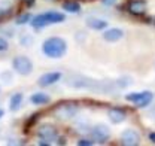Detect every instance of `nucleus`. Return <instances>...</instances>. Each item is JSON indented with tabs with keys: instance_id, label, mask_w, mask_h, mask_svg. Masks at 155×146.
<instances>
[{
	"instance_id": "18",
	"label": "nucleus",
	"mask_w": 155,
	"mask_h": 146,
	"mask_svg": "<svg viewBox=\"0 0 155 146\" xmlns=\"http://www.w3.org/2000/svg\"><path fill=\"white\" fill-rule=\"evenodd\" d=\"M33 43H35V37L31 36L30 33H24V35L19 36V45L22 48H31Z\"/></svg>"
},
{
	"instance_id": "14",
	"label": "nucleus",
	"mask_w": 155,
	"mask_h": 146,
	"mask_svg": "<svg viewBox=\"0 0 155 146\" xmlns=\"http://www.w3.org/2000/svg\"><path fill=\"white\" fill-rule=\"evenodd\" d=\"M87 27L91 28V30H97V32H101V30H106L107 28V21L101 18H96V17H91L85 21Z\"/></svg>"
},
{
	"instance_id": "23",
	"label": "nucleus",
	"mask_w": 155,
	"mask_h": 146,
	"mask_svg": "<svg viewBox=\"0 0 155 146\" xmlns=\"http://www.w3.org/2000/svg\"><path fill=\"white\" fill-rule=\"evenodd\" d=\"M101 3L106 5V6H112V5H115L116 3V0H101Z\"/></svg>"
},
{
	"instance_id": "11",
	"label": "nucleus",
	"mask_w": 155,
	"mask_h": 146,
	"mask_svg": "<svg viewBox=\"0 0 155 146\" xmlns=\"http://www.w3.org/2000/svg\"><path fill=\"white\" fill-rule=\"evenodd\" d=\"M122 37H124V30H122V28H118V27L106 28V30L103 32V39H104L106 42H110V43L118 42V40L122 39Z\"/></svg>"
},
{
	"instance_id": "25",
	"label": "nucleus",
	"mask_w": 155,
	"mask_h": 146,
	"mask_svg": "<svg viewBox=\"0 0 155 146\" xmlns=\"http://www.w3.org/2000/svg\"><path fill=\"white\" fill-rule=\"evenodd\" d=\"M149 140L152 143H155V133H149Z\"/></svg>"
},
{
	"instance_id": "24",
	"label": "nucleus",
	"mask_w": 155,
	"mask_h": 146,
	"mask_svg": "<svg viewBox=\"0 0 155 146\" xmlns=\"http://www.w3.org/2000/svg\"><path fill=\"white\" fill-rule=\"evenodd\" d=\"M35 2H36V0H24V5H25L27 8H30V6L35 5Z\"/></svg>"
},
{
	"instance_id": "9",
	"label": "nucleus",
	"mask_w": 155,
	"mask_h": 146,
	"mask_svg": "<svg viewBox=\"0 0 155 146\" xmlns=\"http://www.w3.org/2000/svg\"><path fill=\"white\" fill-rule=\"evenodd\" d=\"M61 73L60 72H48V73H43L40 78L38 79V85L42 87V88H46V87H51L54 84H57L58 81L61 79Z\"/></svg>"
},
{
	"instance_id": "5",
	"label": "nucleus",
	"mask_w": 155,
	"mask_h": 146,
	"mask_svg": "<svg viewBox=\"0 0 155 146\" xmlns=\"http://www.w3.org/2000/svg\"><path fill=\"white\" fill-rule=\"evenodd\" d=\"M127 101H131L137 108H146L152 103L154 100V92L152 91H140V92H131L125 95Z\"/></svg>"
},
{
	"instance_id": "20",
	"label": "nucleus",
	"mask_w": 155,
	"mask_h": 146,
	"mask_svg": "<svg viewBox=\"0 0 155 146\" xmlns=\"http://www.w3.org/2000/svg\"><path fill=\"white\" fill-rule=\"evenodd\" d=\"M30 21H31V15H30L28 12H25V14H19L18 17H17L15 24H17V25H24V24H27V22H30Z\"/></svg>"
},
{
	"instance_id": "8",
	"label": "nucleus",
	"mask_w": 155,
	"mask_h": 146,
	"mask_svg": "<svg viewBox=\"0 0 155 146\" xmlns=\"http://www.w3.org/2000/svg\"><path fill=\"white\" fill-rule=\"evenodd\" d=\"M121 143L125 146H136L140 143V134L133 130V128H128V130H124L121 133Z\"/></svg>"
},
{
	"instance_id": "16",
	"label": "nucleus",
	"mask_w": 155,
	"mask_h": 146,
	"mask_svg": "<svg viewBox=\"0 0 155 146\" xmlns=\"http://www.w3.org/2000/svg\"><path fill=\"white\" fill-rule=\"evenodd\" d=\"M63 9L69 14H79L81 12V3L76 0H64L63 2Z\"/></svg>"
},
{
	"instance_id": "12",
	"label": "nucleus",
	"mask_w": 155,
	"mask_h": 146,
	"mask_svg": "<svg viewBox=\"0 0 155 146\" xmlns=\"http://www.w3.org/2000/svg\"><path fill=\"white\" fill-rule=\"evenodd\" d=\"M107 116H109V119H110L112 124H121V122H124V121L127 119L125 110L119 109V108H112V109H109L107 110Z\"/></svg>"
},
{
	"instance_id": "19",
	"label": "nucleus",
	"mask_w": 155,
	"mask_h": 146,
	"mask_svg": "<svg viewBox=\"0 0 155 146\" xmlns=\"http://www.w3.org/2000/svg\"><path fill=\"white\" fill-rule=\"evenodd\" d=\"M14 73L11 72V70H5V72H2L0 73V81H2L3 84H6V85H11L12 81H14Z\"/></svg>"
},
{
	"instance_id": "6",
	"label": "nucleus",
	"mask_w": 155,
	"mask_h": 146,
	"mask_svg": "<svg viewBox=\"0 0 155 146\" xmlns=\"http://www.w3.org/2000/svg\"><path fill=\"white\" fill-rule=\"evenodd\" d=\"M54 113L61 119H72L79 113V105L75 103V101L61 103L54 109Z\"/></svg>"
},
{
	"instance_id": "27",
	"label": "nucleus",
	"mask_w": 155,
	"mask_h": 146,
	"mask_svg": "<svg viewBox=\"0 0 155 146\" xmlns=\"http://www.w3.org/2000/svg\"><path fill=\"white\" fill-rule=\"evenodd\" d=\"M48 2H52V0H48Z\"/></svg>"
},
{
	"instance_id": "26",
	"label": "nucleus",
	"mask_w": 155,
	"mask_h": 146,
	"mask_svg": "<svg viewBox=\"0 0 155 146\" xmlns=\"http://www.w3.org/2000/svg\"><path fill=\"white\" fill-rule=\"evenodd\" d=\"M3 115H5V110H3V109H2V108H0V118H2Z\"/></svg>"
},
{
	"instance_id": "1",
	"label": "nucleus",
	"mask_w": 155,
	"mask_h": 146,
	"mask_svg": "<svg viewBox=\"0 0 155 146\" xmlns=\"http://www.w3.org/2000/svg\"><path fill=\"white\" fill-rule=\"evenodd\" d=\"M42 52L45 54V57L52 58V60L63 58L66 55V52H67V42L60 36L48 37L42 43Z\"/></svg>"
},
{
	"instance_id": "10",
	"label": "nucleus",
	"mask_w": 155,
	"mask_h": 146,
	"mask_svg": "<svg viewBox=\"0 0 155 146\" xmlns=\"http://www.w3.org/2000/svg\"><path fill=\"white\" fill-rule=\"evenodd\" d=\"M146 9H148L146 0H130L128 5H127V11L131 15H136V17H140V15L146 14Z\"/></svg>"
},
{
	"instance_id": "2",
	"label": "nucleus",
	"mask_w": 155,
	"mask_h": 146,
	"mask_svg": "<svg viewBox=\"0 0 155 146\" xmlns=\"http://www.w3.org/2000/svg\"><path fill=\"white\" fill-rule=\"evenodd\" d=\"M66 21V15L57 12V11H48V12H42L36 17H33L30 21V25L35 28V30H42L51 24H61Z\"/></svg>"
},
{
	"instance_id": "22",
	"label": "nucleus",
	"mask_w": 155,
	"mask_h": 146,
	"mask_svg": "<svg viewBox=\"0 0 155 146\" xmlns=\"http://www.w3.org/2000/svg\"><path fill=\"white\" fill-rule=\"evenodd\" d=\"M78 146H93L94 145V140H90V139H81L76 142Z\"/></svg>"
},
{
	"instance_id": "15",
	"label": "nucleus",
	"mask_w": 155,
	"mask_h": 146,
	"mask_svg": "<svg viewBox=\"0 0 155 146\" xmlns=\"http://www.w3.org/2000/svg\"><path fill=\"white\" fill-rule=\"evenodd\" d=\"M22 98H24L22 92H15L11 97V100H9V110L11 112H17L21 108V105H22Z\"/></svg>"
},
{
	"instance_id": "17",
	"label": "nucleus",
	"mask_w": 155,
	"mask_h": 146,
	"mask_svg": "<svg viewBox=\"0 0 155 146\" xmlns=\"http://www.w3.org/2000/svg\"><path fill=\"white\" fill-rule=\"evenodd\" d=\"M12 12V3L9 0H0V19L9 17Z\"/></svg>"
},
{
	"instance_id": "7",
	"label": "nucleus",
	"mask_w": 155,
	"mask_h": 146,
	"mask_svg": "<svg viewBox=\"0 0 155 146\" xmlns=\"http://www.w3.org/2000/svg\"><path fill=\"white\" fill-rule=\"evenodd\" d=\"M91 137L94 143H106L110 139V130L106 124H96L91 128Z\"/></svg>"
},
{
	"instance_id": "21",
	"label": "nucleus",
	"mask_w": 155,
	"mask_h": 146,
	"mask_svg": "<svg viewBox=\"0 0 155 146\" xmlns=\"http://www.w3.org/2000/svg\"><path fill=\"white\" fill-rule=\"evenodd\" d=\"M9 49V42L5 36H0V52H5Z\"/></svg>"
},
{
	"instance_id": "3",
	"label": "nucleus",
	"mask_w": 155,
	"mask_h": 146,
	"mask_svg": "<svg viewBox=\"0 0 155 146\" xmlns=\"http://www.w3.org/2000/svg\"><path fill=\"white\" fill-rule=\"evenodd\" d=\"M38 137L40 139L38 142V145L46 146L57 142L60 139V134H58V130L55 125H52V124H42L38 128Z\"/></svg>"
},
{
	"instance_id": "4",
	"label": "nucleus",
	"mask_w": 155,
	"mask_h": 146,
	"mask_svg": "<svg viewBox=\"0 0 155 146\" xmlns=\"http://www.w3.org/2000/svg\"><path fill=\"white\" fill-rule=\"evenodd\" d=\"M12 69L19 76H28L33 72V61L27 55H15L12 60Z\"/></svg>"
},
{
	"instance_id": "13",
	"label": "nucleus",
	"mask_w": 155,
	"mask_h": 146,
	"mask_svg": "<svg viewBox=\"0 0 155 146\" xmlns=\"http://www.w3.org/2000/svg\"><path fill=\"white\" fill-rule=\"evenodd\" d=\"M30 101H31L35 106H45V105H49V103H51V95L43 91L35 92V94L30 95Z\"/></svg>"
}]
</instances>
